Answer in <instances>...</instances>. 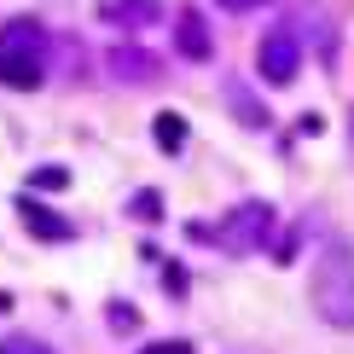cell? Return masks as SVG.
<instances>
[{
	"mask_svg": "<svg viewBox=\"0 0 354 354\" xmlns=\"http://www.w3.org/2000/svg\"><path fill=\"white\" fill-rule=\"evenodd\" d=\"M47 35H41V24L29 18H12L0 29V87H41L47 82Z\"/></svg>",
	"mask_w": 354,
	"mask_h": 354,
	"instance_id": "6da1fadb",
	"label": "cell"
},
{
	"mask_svg": "<svg viewBox=\"0 0 354 354\" xmlns=\"http://www.w3.org/2000/svg\"><path fill=\"white\" fill-rule=\"evenodd\" d=\"M314 308H319V319L337 326V331L354 326V268H348L343 244H331V256L319 261V273H314Z\"/></svg>",
	"mask_w": 354,
	"mask_h": 354,
	"instance_id": "7a4b0ae2",
	"label": "cell"
},
{
	"mask_svg": "<svg viewBox=\"0 0 354 354\" xmlns=\"http://www.w3.org/2000/svg\"><path fill=\"white\" fill-rule=\"evenodd\" d=\"M268 232H273V203H239L221 227H198V239H215L232 256H250V250L268 244Z\"/></svg>",
	"mask_w": 354,
	"mask_h": 354,
	"instance_id": "3957f363",
	"label": "cell"
},
{
	"mask_svg": "<svg viewBox=\"0 0 354 354\" xmlns=\"http://www.w3.org/2000/svg\"><path fill=\"white\" fill-rule=\"evenodd\" d=\"M256 70H261V82H268V87H290V82L302 76V47H297V35H290V29H273V35L256 47Z\"/></svg>",
	"mask_w": 354,
	"mask_h": 354,
	"instance_id": "277c9868",
	"label": "cell"
},
{
	"mask_svg": "<svg viewBox=\"0 0 354 354\" xmlns=\"http://www.w3.org/2000/svg\"><path fill=\"white\" fill-rule=\"evenodd\" d=\"M18 215H24V227L35 232V239H47V244H70L76 239V221H64L58 209H47V203H35V198H18Z\"/></svg>",
	"mask_w": 354,
	"mask_h": 354,
	"instance_id": "5b68a950",
	"label": "cell"
},
{
	"mask_svg": "<svg viewBox=\"0 0 354 354\" xmlns=\"http://www.w3.org/2000/svg\"><path fill=\"white\" fill-rule=\"evenodd\" d=\"M174 47H180V58H192V64H203V58L215 53L209 24H203V12H198V6H186L180 18H174Z\"/></svg>",
	"mask_w": 354,
	"mask_h": 354,
	"instance_id": "8992f818",
	"label": "cell"
},
{
	"mask_svg": "<svg viewBox=\"0 0 354 354\" xmlns=\"http://www.w3.org/2000/svg\"><path fill=\"white\" fill-rule=\"evenodd\" d=\"M111 70H116L122 82H151V76H157V58L140 53V47H116V53H111Z\"/></svg>",
	"mask_w": 354,
	"mask_h": 354,
	"instance_id": "52a82bcc",
	"label": "cell"
},
{
	"mask_svg": "<svg viewBox=\"0 0 354 354\" xmlns=\"http://www.w3.org/2000/svg\"><path fill=\"white\" fill-rule=\"evenodd\" d=\"M151 134H157V145L174 157V151L186 145V116H180V111H157V116H151Z\"/></svg>",
	"mask_w": 354,
	"mask_h": 354,
	"instance_id": "ba28073f",
	"label": "cell"
},
{
	"mask_svg": "<svg viewBox=\"0 0 354 354\" xmlns=\"http://www.w3.org/2000/svg\"><path fill=\"white\" fill-rule=\"evenodd\" d=\"M105 18H116V24H151L157 6L151 0H105Z\"/></svg>",
	"mask_w": 354,
	"mask_h": 354,
	"instance_id": "9c48e42d",
	"label": "cell"
},
{
	"mask_svg": "<svg viewBox=\"0 0 354 354\" xmlns=\"http://www.w3.org/2000/svg\"><path fill=\"white\" fill-rule=\"evenodd\" d=\"M227 99L239 105V116H244V128H268V111H256V99L244 93V87H227Z\"/></svg>",
	"mask_w": 354,
	"mask_h": 354,
	"instance_id": "30bf717a",
	"label": "cell"
},
{
	"mask_svg": "<svg viewBox=\"0 0 354 354\" xmlns=\"http://www.w3.org/2000/svg\"><path fill=\"white\" fill-rule=\"evenodd\" d=\"M128 209H134V221H163V198H157V192H134Z\"/></svg>",
	"mask_w": 354,
	"mask_h": 354,
	"instance_id": "8fae6325",
	"label": "cell"
},
{
	"mask_svg": "<svg viewBox=\"0 0 354 354\" xmlns=\"http://www.w3.org/2000/svg\"><path fill=\"white\" fill-rule=\"evenodd\" d=\"M35 186H47V192H64V186H70V169H58V163H41V169H35Z\"/></svg>",
	"mask_w": 354,
	"mask_h": 354,
	"instance_id": "7c38bea8",
	"label": "cell"
},
{
	"mask_svg": "<svg viewBox=\"0 0 354 354\" xmlns=\"http://www.w3.org/2000/svg\"><path fill=\"white\" fill-rule=\"evenodd\" d=\"M0 354H53V348L35 343V337H6V343H0Z\"/></svg>",
	"mask_w": 354,
	"mask_h": 354,
	"instance_id": "4fadbf2b",
	"label": "cell"
},
{
	"mask_svg": "<svg viewBox=\"0 0 354 354\" xmlns=\"http://www.w3.org/2000/svg\"><path fill=\"white\" fill-rule=\"evenodd\" d=\"M134 326H140L134 308H128V302H111V331H134Z\"/></svg>",
	"mask_w": 354,
	"mask_h": 354,
	"instance_id": "5bb4252c",
	"label": "cell"
},
{
	"mask_svg": "<svg viewBox=\"0 0 354 354\" xmlns=\"http://www.w3.org/2000/svg\"><path fill=\"white\" fill-rule=\"evenodd\" d=\"M145 354H192V343H151Z\"/></svg>",
	"mask_w": 354,
	"mask_h": 354,
	"instance_id": "9a60e30c",
	"label": "cell"
},
{
	"mask_svg": "<svg viewBox=\"0 0 354 354\" xmlns=\"http://www.w3.org/2000/svg\"><path fill=\"white\" fill-rule=\"evenodd\" d=\"M227 12H250V6H261V0H221Z\"/></svg>",
	"mask_w": 354,
	"mask_h": 354,
	"instance_id": "2e32d148",
	"label": "cell"
}]
</instances>
